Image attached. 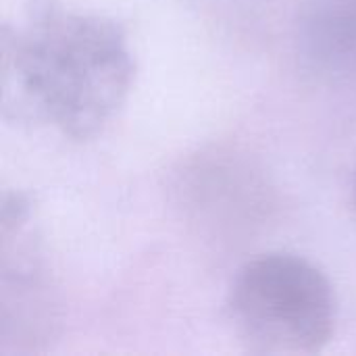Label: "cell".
<instances>
[{"mask_svg":"<svg viewBox=\"0 0 356 356\" xmlns=\"http://www.w3.org/2000/svg\"><path fill=\"white\" fill-rule=\"evenodd\" d=\"M302 67L330 83L356 79V0H305L296 25Z\"/></svg>","mask_w":356,"mask_h":356,"instance_id":"obj_3","label":"cell"},{"mask_svg":"<svg viewBox=\"0 0 356 356\" xmlns=\"http://www.w3.org/2000/svg\"><path fill=\"white\" fill-rule=\"evenodd\" d=\"M0 71L6 119L90 140L127 102L136 60L115 19L63 0H27L17 25L2 27Z\"/></svg>","mask_w":356,"mask_h":356,"instance_id":"obj_1","label":"cell"},{"mask_svg":"<svg viewBox=\"0 0 356 356\" xmlns=\"http://www.w3.org/2000/svg\"><path fill=\"white\" fill-rule=\"evenodd\" d=\"M31 219V198L25 192L8 190L2 196L0 209V236L23 229Z\"/></svg>","mask_w":356,"mask_h":356,"instance_id":"obj_5","label":"cell"},{"mask_svg":"<svg viewBox=\"0 0 356 356\" xmlns=\"http://www.w3.org/2000/svg\"><path fill=\"white\" fill-rule=\"evenodd\" d=\"M355 204H356V181H355Z\"/></svg>","mask_w":356,"mask_h":356,"instance_id":"obj_6","label":"cell"},{"mask_svg":"<svg viewBox=\"0 0 356 356\" xmlns=\"http://www.w3.org/2000/svg\"><path fill=\"white\" fill-rule=\"evenodd\" d=\"M0 309L2 353L8 344H13L15 350H35L38 342L50 338L52 302L35 261L21 257L10 265L4 259Z\"/></svg>","mask_w":356,"mask_h":356,"instance_id":"obj_4","label":"cell"},{"mask_svg":"<svg viewBox=\"0 0 356 356\" xmlns=\"http://www.w3.org/2000/svg\"><path fill=\"white\" fill-rule=\"evenodd\" d=\"M229 319L250 350L315 355L336 334L338 300L327 273L311 259L271 250L248 259L227 294Z\"/></svg>","mask_w":356,"mask_h":356,"instance_id":"obj_2","label":"cell"}]
</instances>
